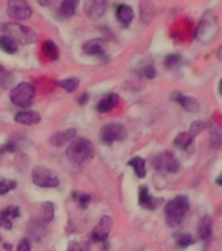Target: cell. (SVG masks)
Returning <instances> with one entry per match:
<instances>
[{"label": "cell", "mask_w": 222, "mask_h": 251, "mask_svg": "<svg viewBox=\"0 0 222 251\" xmlns=\"http://www.w3.org/2000/svg\"><path fill=\"white\" fill-rule=\"evenodd\" d=\"M154 9H156V8H154V5H153L150 0H143L140 4L141 21L144 24L150 23L153 17H154V13H156Z\"/></svg>", "instance_id": "7402d4cb"}, {"label": "cell", "mask_w": 222, "mask_h": 251, "mask_svg": "<svg viewBox=\"0 0 222 251\" xmlns=\"http://www.w3.org/2000/svg\"><path fill=\"white\" fill-rule=\"evenodd\" d=\"M219 92H220V94H221V96H222V78H221V80H220V84H219Z\"/></svg>", "instance_id": "f6af8a7d"}, {"label": "cell", "mask_w": 222, "mask_h": 251, "mask_svg": "<svg viewBox=\"0 0 222 251\" xmlns=\"http://www.w3.org/2000/svg\"><path fill=\"white\" fill-rule=\"evenodd\" d=\"M106 42L102 38H93L82 45V52L90 56H105Z\"/></svg>", "instance_id": "4fadbf2b"}, {"label": "cell", "mask_w": 222, "mask_h": 251, "mask_svg": "<svg viewBox=\"0 0 222 251\" xmlns=\"http://www.w3.org/2000/svg\"><path fill=\"white\" fill-rule=\"evenodd\" d=\"M37 1H38L39 5H42V7L50 8V7H54L58 0H37Z\"/></svg>", "instance_id": "ab89813d"}, {"label": "cell", "mask_w": 222, "mask_h": 251, "mask_svg": "<svg viewBox=\"0 0 222 251\" xmlns=\"http://www.w3.org/2000/svg\"><path fill=\"white\" fill-rule=\"evenodd\" d=\"M1 247H3L5 251H12V249H13V246H12L11 243H7V242H4L3 245H1Z\"/></svg>", "instance_id": "b9f144b4"}, {"label": "cell", "mask_w": 222, "mask_h": 251, "mask_svg": "<svg viewBox=\"0 0 222 251\" xmlns=\"http://www.w3.org/2000/svg\"><path fill=\"white\" fill-rule=\"evenodd\" d=\"M153 168L158 170V172H165V173H176L179 170L180 164L175 154L172 152H162L160 154H157L152 161Z\"/></svg>", "instance_id": "ba28073f"}, {"label": "cell", "mask_w": 222, "mask_h": 251, "mask_svg": "<svg viewBox=\"0 0 222 251\" xmlns=\"http://www.w3.org/2000/svg\"><path fill=\"white\" fill-rule=\"evenodd\" d=\"M12 81H13V77H12L11 75L8 74L7 71L4 70L3 66H0V86L8 88Z\"/></svg>", "instance_id": "d6a6232c"}, {"label": "cell", "mask_w": 222, "mask_h": 251, "mask_svg": "<svg viewBox=\"0 0 222 251\" xmlns=\"http://www.w3.org/2000/svg\"><path fill=\"white\" fill-rule=\"evenodd\" d=\"M140 74L143 75L145 78H148V80H152V78L156 77L157 71H156V68H154V67L150 66V64H148V66H144L143 68H141Z\"/></svg>", "instance_id": "d590c367"}, {"label": "cell", "mask_w": 222, "mask_h": 251, "mask_svg": "<svg viewBox=\"0 0 222 251\" xmlns=\"http://www.w3.org/2000/svg\"><path fill=\"white\" fill-rule=\"evenodd\" d=\"M173 101L179 103L186 111H190V113H196L200 109L199 101L197 100H195L194 97H190V96H186L183 93H179V92H174L173 93Z\"/></svg>", "instance_id": "2e32d148"}, {"label": "cell", "mask_w": 222, "mask_h": 251, "mask_svg": "<svg viewBox=\"0 0 222 251\" xmlns=\"http://www.w3.org/2000/svg\"><path fill=\"white\" fill-rule=\"evenodd\" d=\"M107 9V0H85L84 12L90 20H99Z\"/></svg>", "instance_id": "8fae6325"}, {"label": "cell", "mask_w": 222, "mask_h": 251, "mask_svg": "<svg viewBox=\"0 0 222 251\" xmlns=\"http://www.w3.org/2000/svg\"><path fill=\"white\" fill-rule=\"evenodd\" d=\"M66 156L74 168H82L93 160V143L85 137H74L67 148Z\"/></svg>", "instance_id": "6da1fadb"}, {"label": "cell", "mask_w": 222, "mask_h": 251, "mask_svg": "<svg viewBox=\"0 0 222 251\" xmlns=\"http://www.w3.org/2000/svg\"><path fill=\"white\" fill-rule=\"evenodd\" d=\"M78 84H80V81H78L77 77H68L60 81V86L68 93H74V90H77Z\"/></svg>", "instance_id": "4dcf8cb0"}, {"label": "cell", "mask_w": 222, "mask_h": 251, "mask_svg": "<svg viewBox=\"0 0 222 251\" xmlns=\"http://www.w3.org/2000/svg\"><path fill=\"white\" fill-rule=\"evenodd\" d=\"M78 204H80V207L81 208H86V205L90 203V200H92V196L88 195V194H84L78 198Z\"/></svg>", "instance_id": "74e56055"}, {"label": "cell", "mask_w": 222, "mask_h": 251, "mask_svg": "<svg viewBox=\"0 0 222 251\" xmlns=\"http://www.w3.org/2000/svg\"><path fill=\"white\" fill-rule=\"evenodd\" d=\"M219 35V24L212 12H207L201 17L196 29V39L201 43H212Z\"/></svg>", "instance_id": "277c9868"}, {"label": "cell", "mask_w": 222, "mask_h": 251, "mask_svg": "<svg viewBox=\"0 0 222 251\" xmlns=\"http://www.w3.org/2000/svg\"><path fill=\"white\" fill-rule=\"evenodd\" d=\"M204 129H205V123H204L203 121H195V122H192L191 128H190L188 132L191 133L194 137H196L199 133L203 132Z\"/></svg>", "instance_id": "836d02e7"}, {"label": "cell", "mask_w": 222, "mask_h": 251, "mask_svg": "<svg viewBox=\"0 0 222 251\" xmlns=\"http://www.w3.org/2000/svg\"><path fill=\"white\" fill-rule=\"evenodd\" d=\"M188 209H190V201L187 196L178 195L168 201L165 205V216H166V223L169 226H179L184 216L187 215Z\"/></svg>", "instance_id": "7a4b0ae2"}, {"label": "cell", "mask_w": 222, "mask_h": 251, "mask_svg": "<svg viewBox=\"0 0 222 251\" xmlns=\"http://www.w3.org/2000/svg\"><path fill=\"white\" fill-rule=\"evenodd\" d=\"M42 51L43 54H45V56H46L49 60H58L59 59V47L58 45L54 42V41H50V39H47V41H45L42 45Z\"/></svg>", "instance_id": "603a6c76"}, {"label": "cell", "mask_w": 222, "mask_h": 251, "mask_svg": "<svg viewBox=\"0 0 222 251\" xmlns=\"http://www.w3.org/2000/svg\"><path fill=\"white\" fill-rule=\"evenodd\" d=\"M118 103H119V96H118L117 93H109L107 96H105V97L102 98L101 101L98 102V113H110L111 110L117 107Z\"/></svg>", "instance_id": "d6986e66"}, {"label": "cell", "mask_w": 222, "mask_h": 251, "mask_svg": "<svg viewBox=\"0 0 222 251\" xmlns=\"http://www.w3.org/2000/svg\"><path fill=\"white\" fill-rule=\"evenodd\" d=\"M15 121L23 126H34L38 125L39 122H41V115L37 111L21 110L19 113H16Z\"/></svg>", "instance_id": "ac0fdd59"}, {"label": "cell", "mask_w": 222, "mask_h": 251, "mask_svg": "<svg viewBox=\"0 0 222 251\" xmlns=\"http://www.w3.org/2000/svg\"><path fill=\"white\" fill-rule=\"evenodd\" d=\"M0 50L4 51L5 54H16L19 50V45L15 39H12L11 37L3 34L0 35Z\"/></svg>", "instance_id": "cb8c5ba5"}, {"label": "cell", "mask_w": 222, "mask_h": 251, "mask_svg": "<svg viewBox=\"0 0 222 251\" xmlns=\"http://www.w3.org/2000/svg\"><path fill=\"white\" fill-rule=\"evenodd\" d=\"M67 251H89V246L84 242L78 241H71L67 246Z\"/></svg>", "instance_id": "e575fe53"}, {"label": "cell", "mask_w": 222, "mask_h": 251, "mask_svg": "<svg viewBox=\"0 0 222 251\" xmlns=\"http://www.w3.org/2000/svg\"><path fill=\"white\" fill-rule=\"evenodd\" d=\"M212 226H213V220L209 215H205L201 217L197 227V235L201 241H208L212 235Z\"/></svg>", "instance_id": "ffe728a7"}, {"label": "cell", "mask_w": 222, "mask_h": 251, "mask_svg": "<svg viewBox=\"0 0 222 251\" xmlns=\"http://www.w3.org/2000/svg\"><path fill=\"white\" fill-rule=\"evenodd\" d=\"M128 165L133 169L137 178H144L147 176V169H145V160L143 157H133L132 160L128 161Z\"/></svg>", "instance_id": "d4e9b609"}, {"label": "cell", "mask_w": 222, "mask_h": 251, "mask_svg": "<svg viewBox=\"0 0 222 251\" xmlns=\"http://www.w3.org/2000/svg\"><path fill=\"white\" fill-rule=\"evenodd\" d=\"M78 0H62L59 5V13L63 19H71L76 13Z\"/></svg>", "instance_id": "44dd1931"}, {"label": "cell", "mask_w": 222, "mask_h": 251, "mask_svg": "<svg viewBox=\"0 0 222 251\" xmlns=\"http://www.w3.org/2000/svg\"><path fill=\"white\" fill-rule=\"evenodd\" d=\"M113 217L110 216H103L99 220V223L94 226L93 233H92V239L94 242H103L109 237L110 231L113 229Z\"/></svg>", "instance_id": "30bf717a"}, {"label": "cell", "mask_w": 222, "mask_h": 251, "mask_svg": "<svg viewBox=\"0 0 222 251\" xmlns=\"http://www.w3.org/2000/svg\"><path fill=\"white\" fill-rule=\"evenodd\" d=\"M211 145L213 149L222 147V129L217 126H213L211 128Z\"/></svg>", "instance_id": "f546056e"}, {"label": "cell", "mask_w": 222, "mask_h": 251, "mask_svg": "<svg viewBox=\"0 0 222 251\" xmlns=\"http://www.w3.org/2000/svg\"><path fill=\"white\" fill-rule=\"evenodd\" d=\"M162 203V199H157V198H153L149 192L148 187L147 186H141L140 190H139V204L141 207L148 209V211H154L160 204Z\"/></svg>", "instance_id": "5bb4252c"}, {"label": "cell", "mask_w": 222, "mask_h": 251, "mask_svg": "<svg viewBox=\"0 0 222 251\" xmlns=\"http://www.w3.org/2000/svg\"><path fill=\"white\" fill-rule=\"evenodd\" d=\"M20 217V208L16 205H9L4 208L0 212V227H3L5 230H9L13 226V220Z\"/></svg>", "instance_id": "9a60e30c"}, {"label": "cell", "mask_w": 222, "mask_h": 251, "mask_svg": "<svg viewBox=\"0 0 222 251\" xmlns=\"http://www.w3.org/2000/svg\"><path fill=\"white\" fill-rule=\"evenodd\" d=\"M35 97L34 86L30 82L24 81L20 82L11 90L9 98L13 105L19 107H29Z\"/></svg>", "instance_id": "5b68a950"}, {"label": "cell", "mask_w": 222, "mask_h": 251, "mask_svg": "<svg viewBox=\"0 0 222 251\" xmlns=\"http://www.w3.org/2000/svg\"><path fill=\"white\" fill-rule=\"evenodd\" d=\"M194 139L195 137L192 136L190 132H180L174 139V145L179 149H187L194 143Z\"/></svg>", "instance_id": "4316f807"}, {"label": "cell", "mask_w": 222, "mask_h": 251, "mask_svg": "<svg viewBox=\"0 0 222 251\" xmlns=\"http://www.w3.org/2000/svg\"><path fill=\"white\" fill-rule=\"evenodd\" d=\"M16 251H30V241L27 238L21 239L19 245H17Z\"/></svg>", "instance_id": "8d00e7d4"}, {"label": "cell", "mask_w": 222, "mask_h": 251, "mask_svg": "<svg viewBox=\"0 0 222 251\" xmlns=\"http://www.w3.org/2000/svg\"><path fill=\"white\" fill-rule=\"evenodd\" d=\"M16 147L13 143H7L4 144L1 148H0V153H5V152H15Z\"/></svg>", "instance_id": "f35d334b"}, {"label": "cell", "mask_w": 222, "mask_h": 251, "mask_svg": "<svg viewBox=\"0 0 222 251\" xmlns=\"http://www.w3.org/2000/svg\"><path fill=\"white\" fill-rule=\"evenodd\" d=\"M183 64V56L180 54H170L164 60V66L166 70H176Z\"/></svg>", "instance_id": "83f0119b"}, {"label": "cell", "mask_w": 222, "mask_h": 251, "mask_svg": "<svg viewBox=\"0 0 222 251\" xmlns=\"http://www.w3.org/2000/svg\"><path fill=\"white\" fill-rule=\"evenodd\" d=\"M217 58H219L220 60H221V62H222V46L220 47L219 51H217Z\"/></svg>", "instance_id": "ee69618b"}, {"label": "cell", "mask_w": 222, "mask_h": 251, "mask_svg": "<svg viewBox=\"0 0 222 251\" xmlns=\"http://www.w3.org/2000/svg\"><path fill=\"white\" fill-rule=\"evenodd\" d=\"M31 180L42 188H54L59 186V176L46 166H35L31 170Z\"/></svg>", "instance_id": "8992f818"}, {"label": "cell", "mask_w": 222, "mask_h": 251, "mask_svg": "<svg viewBox=\"0 0 222 251\" xmlns=\"http://www.w3.org/2000/svg\"><path fill=\"white\" fill-rule=\"evenodd\" d=\"M216 183L219 184V186H222V173L217 176V178H216Z\"/></svg>", "instance_id": "7bdbcfd3"}, {"label": "cell", "mask_w": 222, "mask_h": 251, "mask_svg": "<svg viewBox=\"0 0 222 251\" xmlns=\"http://www.w3.org/2000/svg\"><path fill=\"white\" fill-rule=\"evenodd\" d=\"M55 216V205L52 201H45L41 207V221L51 223Z\"/></svg>", "instance_id": "484cf974"}, {"label": "cell", "mask_w": 222, "mask_h": 251, "mask_svg": "<svg viewBox=\"0 0 222 251\" xmlns=\"http://www.w3.org/2000/svg\"><path fill=\"white\" fill-rule=\"evenodd\" d=\"M7 13L15 21H23L30 19L33 9L26 0H8Z\"/></svg>", "instance_id": "9c48e42d"}, {"label": "cell", "mask_w": 222, "mask_h": 251, "mask_svg": "<svg viewBox=\"0 0 222 251\" xmlns=\"http://www.w3.org/2000/svg\"><path fill=\"white\" fill-rule=\"evenodd\" d=\"M127 136H128V132L124 126L121 123H109V125L102 126L99 131V139L106 145H111L115 141L125 140Z\"/></svg>", "instance_id": "52a82bcc"}, {"label": "cell", "mask_w": 222, "mask_h": 251, "mask_svg": "<svg viewBox=\"0 0 222 251\" xmlns=\"http://www.w3.org/2000/svg\"><path fill=\"white\" fill-rule=\"evenodd\" d=\"M16 186H17V183H16L15 180H0V195H5L9 191H12V190H15Z\"/></svg>", "instance_id": "1f68e13d"}, {"label": "cell", "mask_w": 222, "mask_h": 251, "mask_svg": "<svg viewBox=\"0 0 222 251\" xmlns=\"http://www.w3.org/2000/svg\"><path fill=\"white\" fill-rule=\"evenodd\" d=\"M4 34L15 39L17 45H31L37 42V34L31 27L19 23H7L1 26Z\"/></svg>", "instance_id": "3957f363"}, {"label": "cell", "mask_w": 222, "mask_h": 251, "mask_svg": "<svg viewBox=\"0 0 222 251\" xmlns=\"http://www.w3.org/2000/svg\"><path fill=\"white\" fill-rule=\"evenodd\" d=\"M88 102H89V94H88V93L81 94V96H80V97H78V100H77V103L80 106L86 105Z\"/></svg>", "instance_id": "60d3db41"}, {"label": "cell", "mask_w": 222, "mask_h": 251, "mask_svg": "<svg viewBox=\"0 0 222 251\" xmlns=\"http://www.w3.org/2000/svg\"><path fill=\"white\" fill-rule=\"evenodd\" d=\"M77 135V131L76 128H66L60 129V131H56L55 133H52L50 137V144L52 147H56V148H62L64 145L70 144L71 141L74 140V137Z\"/></svg>", "instance_id": "7c38bea8"}, {"label": "cell", "mask_w": 222, "mask_h": 251, "mask_svg": "<svg viewBox=\"0 0 222 251\" xmlns=\"http://www.w3.org/2000/svg\"><path fill=\"white\" fill-rule=\"evenodd\" d=\"M175 242L178 247L186 249V247L191 246V245L195 243V238L191 234H187V233H180V234L175 235Z\"/></svg>", "instance_id": "f1b7e54d"}, {"label": "cell", "mask_w": 222, "mask_h": 251, "mask_svg": "<svg viewBox=\"0 0 222 251\" xmlns=\"http://www.w3.org/2000/svg\"><path fill=\"white\" fill-rule=\"evenodd\" d=\"M115 16H117L118 23L121 24L122 26L128 27L133 21L135 13H133L132 7H129L127 4H119L117 8V12H115Z\"/></svg>", "instance_id": "e0dca14e"}]
</instances>
